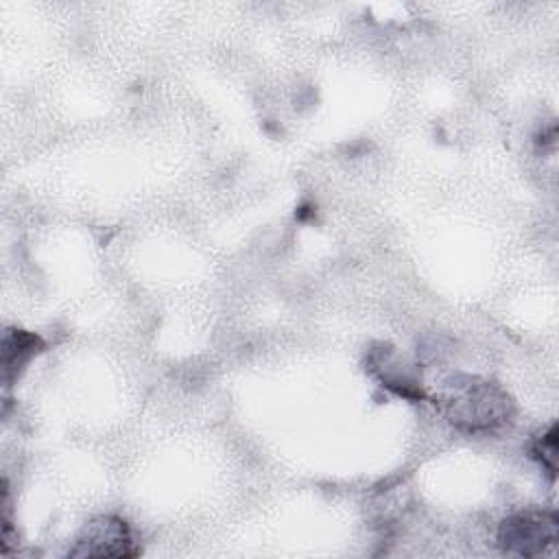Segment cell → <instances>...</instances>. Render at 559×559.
<instances>
[{"mask_svg":"<svg viewBox=\"0 0 559 559\" xmlns=\"http://www.w3.org/2000/svg\"><path fill=\"white\" fill-rule=\"evenodd\" d=\"M432 402L456 430L467 435L496 432L515 415L511 395L498 382L469 373L443 378Z\"/></svg>","mask_w":559,"mask_h":559,"instance_id":"1","label":"cell"},{"mask_svg":"<svg viewBox=\"0 0 559 559\" xmlns=\"http://www.w3.org/2000/svg\"><path fill=\"white\" fill-rule=\"evenodd\" d=\"M367 371L395 395H402L413 402L428 400V393L424 391L421 376L415 369V365L386 343H380L367 352Z\"/></svg>","mask_w":559,"mask_h":559,"instance_id":"4","label":"cell"},{"mask_svg":"<svg viewBox=\"0 0 559 559\" xmlns=\"http://www.w3.org/2000/svg\"><path fill=\"white\" fill-rule=\"evenodd\" d=\"M41 349H44V338L39 334L9 328L2 334V356H0L4 386H11V382L20 376L24 365L33 356H37Z\"/></svg>","mask_w":559,"mask_h":559,"instance_id":"5","label":"cell"},{"mask_svg":"<svg viewBox=\"0 0 559 559\" xmlns=\"http://www.w3.org/2000/svg\"><path fill=\"white\" fill-rule=\"evenodd\" d=\"M559 518L546 509H524L504 518L496 539L502 552L515 557H539L557 544Z\"/></svg>","mask_w":559,"mask_h":559,"instance_id":"2","label":"cell"},{"mask_svg":"<svg viewBox=\"0 0 559 559\" xmlns=\"http://www.w3.org/2000/svg\"><path fill=\"white\" fill-rule=\"evenodd\" d=\"M531 454L546 469L550 480H555V472H557V424H552L542 437L535 439V443L531 448Z\"/></svg>","mask_w":559,"mask_h":559,"instance_id":"6","label":"cell"},{"mask_svg":"<svg viewBox=\"0 0 559 559\" xmlns=\"http://www.w3.org/2000/svg\"><path fill=\"white\" fill-rule=\"evenodd\" d=\"M68 555L87 559H129L140 555V544L122 518L98 515L81 528Z\"/></svg>","mask_w":559,"mask_h":559,"instance_id":"3","label":"cell"}]
</instances>
